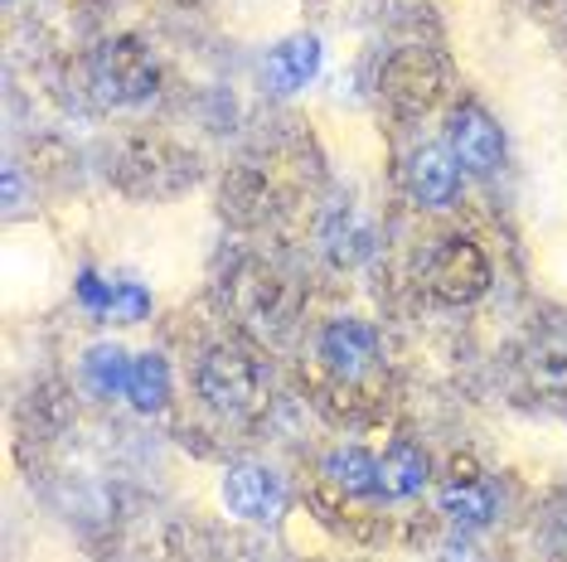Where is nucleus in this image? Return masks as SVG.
I'll return each mask as SVG.
<instances>
[{"instance_id":"nucleus-12","label":"nucleus","mask_w":567,"mask_h":562,"mask_svg":"<svg viewBox=\"0 0 567 562\" xmlns=\"http://www.w3.org/2000/svg\"><path fill=\"white\" fill-rule=\"evenodd\" d=\"M320 476H326V485L340 495H373L379 490V461H373L369 451H359V446L330 451L326 466H320Z\"/></svg>"},{"instance_id":"nucleus-17","label":"nucleus","mask_w":567,"mask_h":562,"mask_svg":"<svg viewBox=\"0 0 567 562\" xmlns=\"http://www.w3.org/2000/svg\"><path fill=\"white\" fill-rule=\"evenodd\" d=\"M83 374H87V383H93L97 393H126V378H132V360H126L117 344H97V350H87Z\"/></svg>"},{"instance_id":"nucleus-15","label":"nucleus","mask_w":567,"mask_h":562,"mask_svg":"<svg viewBox=\"0 0 567 562\" xmlns=\"http://www.w3.org/2000/svg\"><path fill=\"white\" fill-rule=\"evenodd\" d=\"M528 378H534L538 393H553V398H567V335H544L528 350Z\"/></svg>"},{"instance_id":"nucleus-2","label":"nucleus","mask_w":567,"mask_h":562,"mask_svg":"<svg viewBox=\"0 0 567 562\" xmlns=\"http://www.w3.org/2000/svg\"><path fill=\"white\" fill-rule=\"evenodd\" d=\"M199 393L209 407H218V413H252L257 393H262V368H257V360L248 350L218 344V350H209L199 364Z\"/></svg>"},{"instance_id":"nucleus-4","label":"nucleus","mask_w":567,"mask_h":562,"mask_svg":"<svg viewBox=\"0 0 567 562\" xmlns=\"http://www.w3.org/2000/svg\"><path fill=\"white\" fill-rule=\"evenodd\" d=\"M446 93V63L432 49H398L383 69V97L403 112H427Z\"/></svg>"},{"instance_id":"nucleus-1","label":"nucleus","mask_w":567,"mask_h":562,"mask_svg":"<svg viewBox=\"0 0 567 562\" xmlns=\"http://www.w3.org/2000/svg\"><path fill=\"white\" fill-rule=\"evenodd\" d=\"M93 87L107 107H136L156 93V63H151V49L122 34V40H107L93 59Z\"/></svg>"},{"instance_id":"nucleus-3","label":"nucleus","mask_w":567,"mask_h":562,"mask_svg":"<svg viewBox=\"0 0 567 562\" xmlns=\"http://www.w3.org/2000/svg\"><path fill=\"white\" fill-rule=\"evenodd\" d=\"M234 305L243 311V321H252L262 335H281L296 311V291L291 281L272 272L262 262H248L243 272L234 277Z\"/></svg>"},{"instance_id":"nucleus-9","label":"nucleus","mask_w":567,"mask_h":562,"mask_svg":"<svg viewBox=\"0 0 567 562\" xmlns=\"http://www.w3.org/2000/svg\"><path fill=\"white\" fill-rule=\"evenodd\" d=\"M456 185H461V160L446 156L442 146H422L417 156L408 160V189L417 204L442 209V204L456 199Z\"/></svg>"},{"instance_id":"nucleus-11","label":"nucleus","mask_w":567,"mask_h":562,"mask_svg":"<svg viewBox=\"0 0 567 562\" xmlns=\"http://www.w3.org/2000/svg\"><path fill=\"white\" fill-rule=\"evenodd\" d=\"M320 242H326V258L334 267H359V262H369V252H373V228L364 223V214L344 204V209H334L326 219Z\"/></svg>"},{"instance_id":"nucleus-14","label":"nucleus","mask_w":567,"mask_h":562,"mask_svg":"<svg viewBox=\"0 0 567 562\" xmlns=\"http://www.w3.org/2000/svg\"><path fill=\"white\" fill-rule=\"evenodd\" d=\"M126 398H132L136 413H161L165 407V398H171V368H165L161 354H141V360H132Z\"/></svg>"},{"instance_id":"nucleus-19","label":"nucleus","mask_w":567,"mask_h":562,"mask_svg":"<svg viewBox=\"0 0 567 562\" xmlns=\"http://www.w3.org/2000/svg\"><path fill=\"white\" fill-rule=\"evenodd\" d=\"M451 480H456V485H475V480H481V470H475V461H471V456H451Z\"/></svg>"},{"instance_id":"nucleus-18","label":"nucleus","mask_w":567,"mask_h":562,"mask_svg":"<svg viewBox=\"0 0 567 562\" xmlns=\"http://www.w3.org/2000/svg\"><path fill=\"white\" fill-rule=\"evenodd\" d=\"M112 315H122V321H136L141 311H146V291H136V287H112V305H107Z\"/></svg>"},{"instance_id":"nucleus-7","label":"nucleus","mask_w":567,"mask_h":562,"mask_svg":"<svg viewBox=\"0 0 567 562\" xmlns=\"http://www.w3.org/2000/svg\"><path fill=\"white\" fill-rule=\"evenodd\" d=\"M451 150H456L461 170L495 175L499 160H505V136H499V126L481 107H461L456 122H451Z\"/></svg>"},{"instance_id":"nucleus-13","label":"nucleus","mask_w":567,"mask_h":562,"mask_svg":"<svg viewBox=\"0 0 567 562\" xmlns=\"http://www.w3.org/2000/svg\"><path fill=\"white\" fill-rule=\"evenodd\" d=\"M422 485H427V456H422L417 446L398 441L379 461V490L389 495V500H412Z\"/></svg>"},{"instance_id":"nucleus-8","label":"nucleus","mask_w":567,"mask_h":562,"mask_svg":"<svg viewBox=\"0 0 567 562\" xmlns=\"http://www.w3.org/2000/svg\"><path fill=\"white\" fill-rule=\"evenodd\" d=\"M320 360H326V368L334 378L354 383L364 378L373 360H379V335L364 325V321H334L326 335H320Z\"/></svg>"},{"instance_id":"nucleus-10","label":"nucleus","mask_w":567,"mask_h":562,"mask_svg":"<svg viewBox=\"0 0 567 562\" xmlns=\"http://www.w3.org/2000/svg\"><path fill=\"white\" fill-rule=\"evenodd\" d=\"M320 73V40L316 34H291L287 44L272 49V59H267V83L277 87V93H296V87H306Z\"/></svg>"},{"instance_id":"nucleus-5","label":"nucleus","mask_w":567,"mask_h":562,"mask_svg":"<svg viewBox=\"0 0 567 562\" xmlns=\"http://www.w3.org/2000/svg\"><path fill=\"white\" fill-rule=\"evenodd\" d=\"M427 281H432V291L442 301L466 305L475 296H485V287H489V258L481 252V242L446 238L442 248H436L432 267H427Z\"/></svg>"},{"instance_id":"nucleus-6","label":"nucleus","mask_w":567,"mask_h":562,"mask_svg":"<svg viewBox=\"0 0 567 562\" xmlns=\"http://www.w3.org/2000/svg\"><path fill=\"white\" fill-rule=\"evenodd\" d=\"M281 500H287V490H281V476L272 466H257V461H238L224 470V504L228 514L248 519V523H267L281 514Z\"/></svg>"},{"instance_id":"nucleus-16","label":"nucleus","mask_w":567,"mask_h":562,"mask_svg":"<svg viewBox=\"0 0 567 562\" xmlns=\"http://www.w3.org/2000/svg\"><path fill=\"white\" fill-rule=\"evenodd\" d=\"M442 514H446L451 523H466V529H475V523H485L489 514H495V495H489L481 480H475V485L446 480V490H442Z\"/></svg>"}]
</instances>
